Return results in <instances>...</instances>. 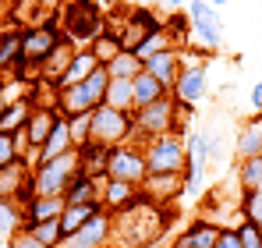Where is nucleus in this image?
<instances>
[{"label": "nucleus", "mask_w": 262, "mask_h": 248, "mask_svg": "<svg viewBox=\"0 0 262 248\" xmlns=\"http://www.w3.org/2000/svg\"><path fill=\"white\" fill-rule=\"evenodd\" d=\"M259 153H262V114L252 117V121H241L237 135H234V156H237V163L252 160Z\"/></svg>", "instance_id": "18"}, {"label": "nucleus", "mask_w": 262, "mask_h": 248, "mask_svg": "<svg viewBox=\"0 0 262 248\" xmlns=\"http://www.w3.org/2000/svg\"><path fill=\"white\" fill-rule=\"evenodd\" d=\"M213 248H241V238H237V227H223Z\"/></svg>", "instance_id": "44"}, {"label": "nucleus", "mask_w": 262, "mask_h": 248, "mask_svg": "<svg viewBox=\"0 0 262 248\" xmlns=\"http://www.w3.org/2000/svg\"><path fill=\"white\" fill-rule=\"evenodd\" d=\"M32 117V103L29 99H18V103H7V110L0 114V131L4 135H14L18 128H25Z\"/></svg>", "instance_id": "31"}, {"label": "nucleus", "mask_w": 262, "mask_h": 248, "mask_svg": "<svg viewBox=\"0 0 262 248\" xmlns=\"http://www.w3.org/2000/svg\"><path fill=\"white\" fill-rule=\"evenodd\" d=\"M43 248H64V234H60V220H46V223H32L25 227Z\"/></svg>", "instance_id": "35"}, {"label": "nucleus", "mask_w": 262, "mask_h": 248, "mask_svg": "<svg viewBox=\"0 0 262 248\" xmlns=\"http://www.w3.org/2000/svg\"><path fill=\"white\" fill-rule=\"evenodd\" d=\"M57 117H60L57 107H32V117H29V124H25V131H29V146H32V160H36V153L46 146V138H50V131H53Z\"/></svg>", "instance_id": "16"}, {"label": "nucleus", "mask_w": 262, "mask_h": 248, "mask_svg": "<svg viewBox=\"0 0 262 248\" xmlns=\"http://www.w3.org/2000/svg\"><path fill=\"white\" fill-rule=\"evenodd\" d=\"M7 248H43V245H39L29 231H18L14 238H7Z\"/></svg>", "instance_id": "45"}, {"label": "nucleus", "mask_w": 262, "mask_h": 248, "mask_svg": "<svg viewBox=\"0 0 262 248\" xmlns=\"http://www.w3.org/2000/svg\"><path fill=\"white\" fill-rule=\"evenodd\" d=\"M0 248H7V238H0Z\"/></svg>", "instance_id": "51"}, {"label": "nucleus", "mask_w": 262, "mask_h": 248, "mask_svg": "<svg viewBox=\"0 0 262 248\" xmlns=\"http://www.w3.org/2000/svg\"><path fill=\"white\" fill-rule=\"evenodd\" d=\"M206 131H209V163H223V156H227L223 128H206Z\"/></svg>", "instance_id": "42"}, {"label": "nucleus", "mask_w": 262, "mask_h": 248, "mask_svg": "<svg viewBox=\"0 0 262 248\" xmlns=\"http://www.w3.org/2000/svg\"><path fill=\"white\" fill-rule=\"evenodd\" d=\"M145 174H149V167H145V153H142V146L124 142V146H114V149H110V160H106V177H110V181L142 184ZM106 177H103V181H106Z\"/></svg>", "instance_id": "9"}, {"label": "nucleus", "mask_w": 262, "mask_h": 248, "mask_svg": "<svg viewBox=\"0 0 262 248\" xmlns=\"http://www.w3.org/2000/svg\"><path fill=\"white\" fill-rule=\"evenodd\" d=\"M237 238H241V248H262V227L252 223V220H241L237 223Z\"/></svg>", "instance_id": "41"}, {"label": "nucleus", "mask_w": 262, "mask_h": 248, "mask_svg": "<svg viewBox=\"0 0 262 248\" xmlns=\"http://www.w3.org/2000/svg\"><path fill=\"white\" fill-rule=\"evenodd\" d=\"M142 184H128V181H103V192H99V202L106 213H121V209H131L135 202H142Z\"/></svg>", "instance_id": "14"}, {"label": "nucleus", "mask_w": 262, "mask_h": 248, "mask_svg": "<svg viewBox=\"0 0 262 248\" xmlns=\"http://www.w3.org/2000/svg\"><path fill=\"white\" fill-rule=\"evenodd\" d=\"M259 156H262V153H259Z\"/></svg>", "instance_id": "53"}, {"label": "nucleus", "mask_w": 262, "mask_h": 248, "mask_svg": "<svg viewBox=\"0 0 262 248\" xmlns=\"http://www.w3.org/2000/svg\"><path fill=\"white\" fill-rule=\"evenodd\" d=\"M29 174H32V160H14L11 167H0V199L4 202H14L18 192L25 188Z\"/></svg>", "instance_id": "19"}, {"label": "nucleus", "mask_w": 262, "mask_h": 248, "mask_svg": "<svg viewBox=\"0 0 262 248\" xmlns=\"http://www.w3.org/2000/svg\"><path fill=\"white\" fill-rule=\"evenodd\" d=\"M75 174H78V149L68 156H57L50 163H36L32 167V188H36V195H46V199H64Z\"/></svg>", "instance_id": "6"}, {"label": "nucleus", "mask_w": 262, "mask_h": 248, "mask_svg": "<svg viewBox=\"0 0 262 248\" xmlns=\"http://www.w3.org/2000/svg\"><path fill=\"white\" fill-rule=\"evenodd\" d=\"M106 89H110V71H106V68H96L85 82L68 85V89H57V110H60L64 117L92 114L96 107L106 103Z\"/></svg>", "instance_id": "2"}, {"label": "nucleus", "mask_w": 262, "mask_h": 248, "mask_svg": "<svg viewBox=\"0 0 262 248\" xmlns=\"http://www.w3.org/2000/svg\"><path fill=\"white\" fill-rule=\"evenodd\" d=\"M142 195H145V202H152V206L174 202V199L184 195V174H145Z\"/></svg>", "instance_id": "13"}, {"label": "nucleus", "mask_w": 262, "mask_h": 248, "mask_svg": "<svg viewBox=\"0 0 262 248\" xmlns=\"http://www.w3.org/2000/svg\"><path fill=\"white\" fill-rule=\"evenodd\" d=\"M92 142L96 146H124V142H138L135 138V114L128 110H114V107H96L92 110Z\"/></svg>", "instance_id": "4"}, {"label": "nucleus", "mask_w": 262, "mask_h": 248, "mask_svg": "<svg viewBox=\"0 0 262 248\" xmlns=\"http://www.w3.org/2000/svg\"><path fill=\"white\" fill-rule=\"evenodd\" d=\"M237 213H241V220H252L262 227V192H241Z\"/></svg>", "instance_id": "39"}, {"label": "nucleus", "mask_w": 262, "mask_h": 248, "mask_svg": "<svg viewBox=\"0 0 262 248\" xmlns=\"http://www.w3.org/2000/svg\"><path fill=\"white\" fill-rule=\"evenodd\" d=\"M89 50H92V57H96V60H99L103 68H106V64H110V60H114V57H117V53H121L124 46H121V39H117V32H110V29H106V32H103L99 39L92 43Z\"/></svg>", "instance_id": "37"}, {"label": "nucleus", "mask_w": 262, "mask_h": 248, "mask_svg": "<svg viewBox=\"0 0 262 248\" xmlns=\"http://www.w3.org/2000/svg\"><path fill=\"white\" fill-rule=\"evenodd\" d=\"M106 71H110V78H131V82H135V78L142 75V60H138L131 50H121V53L106 64Z\"/></svg>", "instance_id": "33"}, {"label": "nucleus", "mask_w": 262, "mask_h": 248, "mask_svg": "<svg viewBox=\"0 0 262 248\" xmlns=\"http://www.w3.org/2000/svg\"><path fill=\"white\" fill-rule=\"evenodd\" d=\"M106 107L114 110H135V82L131 78H110V89H106Z\"/></svg>", "instance_id": "29"}, {"label": "nucleus", "mask_w": 262, "mask_h": 248, "mask_svg": "<svg viewBox=\"0 0 262 248\" xmlns=\"http://www.w3.org/2000/svg\"><path fill=\"white\" fill-rule=\"evenodd\" d=\"M60 213H64V199H46V195H36L29 206H25V227H32V223H46V220H60Z\"/></svg>", "instance_id": "25"}, {"label": "nucleus", "mask_w": 262, "mask_h": 248, "mask_svg": "<svg viewBox=\"0 0 262 248\" xmlns=\"http://www.w3.org/2000/svg\"><path fill=\"white\" fill-rule=\"evenodd\" d=\"M99 192H103V181L99 177H89V174H75L68 192H64V206H85V202H99Z\"/></svg>", "instance_id": "20"}, {"label": "nucleus", "mask_w": 262, "mask_h": 248, "mask_svg": "<svg viewBox=\"0 0 262 248\" xmlns=\"http://www.w3.org/2000/svg\"><path fill=\"white\" fill-rule=\"evenodd\" d=\"M142 71H149L152 78L160 85H167V89H174L177 75H181V50H163V53H156V57H149L145 64H142Z\"/></svg>", "instance_id": "17"}, {"label": "nucleus", "mask_w": 262, "mask_h": 248, "mask_svg": "<svg viewBox=\"0 0 262 248\" xmlns=\"http://www.w3.org/2000/svg\"><path fill=\"white\" fill-rule=\"evenodd\" d=\"M75 50H78V46H71V43L64 39V43H60V46H57V50H53V53L43 60V64H39V78H43V82H50V85H57L64 75H68V64H71Z\"/></svg>", "instance_id": "21"}, {"label": "nucleus", "mask_w": 262, "mask_h": 248, "mask_svg": "<svg viewBox=\"0 0 262 248\" xmlns=\"http://www.w3.org/2000/svg\"><path fill=\"white\" fill-rule=\"evenodd\" d=\"M167 248H195V245H191V238H188V231H177V234H174V241H170Z\"/></svg>", "instance_id": "46"}, {"label": "nucleus", "mask_w": 262, "mask_h": 248, "mask_svg": "<svg viewBox=\"0 0 262 248\" xmlns=\"http://www.w3.org/2000/svg\"><path fill=\"white\" fill-rule=\"evenodd\" d=\"M188 18H191V43L199 53H216L223 46V18L216 7H209L206 0H191L188 4Z\"/></svg>", "instance_id": "5"}, {"label": "nucleus", "mask_w": 262, "mask_h": 248, "mask_svg": "<svg viewBox=\"0 0 262 248\" xmlns=\"http://www.w3.org/2000/svg\"><path fill=\"white\" fill-rule=\"evenodd\" d=\"M170 89L167 85H160L149 71H142L138 78H135V110H142V107H149V103H156V99H163Z\"/></svg>", "instance_id": "27"}, {"label": "nucleus", "mask_w": 262, "mask_h": 248, "mask_svg": "<svg viewBox=\"0 0 262 248\" xmlns=\"http://www.w3.org/2000/svg\"><path fill=\"white\" fill-rule=\"evenodd\" d=\"M96 4H103V7H114V4H121V0H96Z\"/></svg>", "instance_id": "48"}, {"label": "nucleus", "mask_w": 262, "mask_h": 248, "mask_svg": "<svg viewBox=\"0 0 262 248\" xmlns=\"http://www.w3.org/2000/svg\"><path fill=\"white\" fill-rule=\"evenodd\" d=\"M96 68H103L96 57H92V50H75V57H71V64H68V75L57 82V89H68V85H78V82H85L89 75L96 71Z\"/></svg>", "instance_id": "22"}, {"label": "nucleus", "mask_w": 262, "mask_h": 248, "mask_svg": "<svg viewBox=\"0 0 262 248\" xmlns=\"http://www.w3.org/2000/svg\"><path fill=\"white\" fill-rule=\"evenodd\" d=\"M103 209V202H85V206H64L60 213V234H64V241L71 238V234H78L82 227H85L89 220L96 216Z\"/></svg>", "instance_id": "23"}, {"label": "nucleus", "mask_w": 262, "mask_h": 248, "mask_svg": "<svg viewBox=\"0 0 262 248\" xmlns=\"http://www.w3.org/2000/svg\"><path fill=\"white\" fill-rule=\"evenodd\" d=\"M184 231H188V238H191V245H195V248H213L223 227L213 223V220H206V216H199V220H195V223H188Z\"/></svg>", "instance_id": "32"}, {"label": "nucleus", "mask_w": 262, "mask_h": 248, "mask_svg": "<svg viewBox=\"0 0 262 248\" xmlns=\"http://www.w3.org/2000/svg\"><path fill=\"white\" fill-rule=\"evenodd\" d=\"M163 29H167V36H170V43L177 50H184L191 43V18H188V11H170L163 18Z\"/></svg>", "instance_id": "28"}, {"label": "nucleus", "mask_w": 262, "mask_h": 248, "mask_svg": "<svg viewBox=\"0 0 262 248\" xmlns=\"http://www.w3.org/2000/svg\"><path fill=\"white\" fill-rule=\"evenodd\" d=\"M170 46H174V43H170V36H167V29H160V32H149L145 39L138 43L135 57H138V60L145 64L149 57H156V53H163V50H170ZM174 50H177V46H174Z\"/></svg>", "instance_id": "36"}, {"label": "nucleus", "mask_w": 262, "mask_h": 248, "mask_svg": "<svg viewBox=\"0 0 262 248\" xmlns=\"http://www.w3.org/2000/svg\"><path fill=\"white\" fill-rule=\"evenodd\" d=\"M149 4H156V0H149Z\"/></svg>", "instance_id": "52"}, {"label": "nucleus", "mask_w": 262, "mask_h": 248, "mask_svg": "<svg viewBox=\"0 0 262 248\" xmlns=\"http://www.w3.org/2000/svg\"><path fill=\"white\" fill-rule=\"evenodd\" d=\"M4 110H7V99H4V92H0V114H4Z\"/></svg>", "instance_id": "49"}, {"label": "nucleus", "mask_w": 262, "mask_h": 248, "mask_svg": "<svg viewBox=\"0 0 262 248\" xmlns=\"http://www.w3.org/2000/svg\"><path fill=\"white\" fill-rule=\"evenodd\" d=\"M135 114V138L138 142H149V138H160V135H184V124L177 117V99L167 92L163 99H156V103H149V107H142V110H131Z\"/></svg>", "instance_id": "3"}, {"label": "nucleus", "mask_w": 262, "mask_h": 248, "mask_svg": "<svg viewBox=\"0 0 262 248\" xmlns=\"http://www.w3.org/2000/svg\"><path fill=\"white\" fill-rule=\"evenodd\" d=\"M68 153H75V142H71V128H68V117L60 114L57 124H53V131H50V138H46V146L36 153V163H50V160H57V156H68Z\"/></svg>", "instance_id": "15"}, {"label": "nucleus", "mask_w": 262, "mask_h": 248, "mask_svg": "<svg viewBox=\"0 0 262 248\" xmlns=\"http://www.w3.org/2000/svg\"><path fill=\"white\" fill-rule=\"evenodd\" d=\"M252 110H255V114H262V82L252 85Z\"/></svg>", "instance_id": "47"}, {"label": "nucleus", "mask_w": 262, "mask_h": 248, "mask_svg": "<svg viewBox=\"0 0 262 248\" xmlns=\"http://www.w3.org/2000/svg\"><path fill=\"white\" fill-rule=\"evenodd\" d=\"M206 4H209V7H220V4H227V0H206Z\"/></svg>", "instance_id": "50"}, {"label": "nucleus", "mask_w": 262, "mask_h": 248, "mask_svg": "<svg viewBox=\"0 0 262 248\" xmlns=\"http://www.w3.org/2000/svg\"><path fill=\"white\" fill-rule=\"evenodd\" d=\"M170 96H174L181 107L195 110V107H199V103L209 96V75H206V60L181 68V75H177V82H174V89H170Z\"/></svg>", "instance_id": "11"}, {"label": "nucleus", "mask_w": 262, "mask_h": 248, "mask_svg": "<svg viewBox=\"0 0 262 248\" xmlns=\"http://www.w3.org/2000/svg\"><path fill=\"white\" fill-rule=\"evenodd\" d=\"M106 160H110V149L106 146H96V142H89L78 149V170L89 174V177H106Z\"/></svg>", "instance_id": "24"}, {"label": "nucleus", "mask_w": 262, "mask_h": 248, "mask_svg": "<svg viewBox=\"0 0 262 248\" xmlns=\"http://www.w3.org/2000/svg\"><path fill=\"white\" fill-rule=\"evenodd\" d=\"M14 160H21L18 149H14V135H4L0 131V167H11Z\"/></svg>", "instance_id": "43"}, {"label": "nucleus", "mask_w": 262, "mask_h": 248, "mask_svg": "<svg viewBox=\"0 0 262 248\" xmlns=\"http://www.w3.org/2000/svg\"><path fill=\"white\" fill-rule=\"evenodd\" d=\"M142 153L149 174H184V135L177 131L142 142Z\"/></svg>", "instance_id": "7"}, {"label": "nucleus", "mask_w": 262, "mask_h": 248, "mask_svg": "<svg viewBox=\"0 0 262 248\" xmlns=\"http://www.w3.org/2000/svg\"><path fill=\"white\" fill-rule=\"evenodd\" d=\"M237 184H241V192H262V156L237 163Z\"/></svg>", "instance_id": "34"}, {"label": "nucleus", "mask_w": 262, "mask_h": 248, "mask_svg": "<svg viewBox=\"0 0 262 248\" xmlns=\"http://www.w3.org/2000/svg\"><path fill=\"white\" fill-rule=\"evenodd\" d=\"M60 43H64V32H60L57 22H53V25H29V29L21 32V57H18V64H21V68H39ZM18 64H14V68H18ZM14 68H11V71H14Z\"/></svg>", "instance_id": "8"}, {"label": "nucleus", "mask_w": 262, "mask_h": 248, "mask_svg": "<svg viewBox=\"0 0 262 248\" xmlns=\"http://www.w3.org/2000/svg\"><path fill=\"white\" fill-rule=\"evenodd\" d=\"M21 32L25 29H4L0 32V75H11V68L21 57Z\"/></svg>", "instance_id": "26"}, {"label": "nucleus", "mask_w": 262, "mask_h": 248, "mask_svg": "<svg viewBox=\"0 0 262 248\" xmlns=\"http://www.w3.org/2000/svg\"><path fill=\"white\" fill-rule=\"evenodd\" d=\"M110 241H114V213L99 209L78 234H71L64 241V248H106Z\"/></svg>", "instance_id": "12"}, {"label": "nucleus", "mask_w": 262, "mask_h": 248, "mask_svg": "<svg viewBox=\"0 0 262 248\" xmlns=\"http://www.w3.org/2000/svg\"><path fill=\"white\" fill-rule=\"evenodd\" d=\"M60 32L64 39L78 50H85L106 32V22H103V11L96 0H64V22H60Z\"/></svg>", "instance_id": "1"}, {"label": "nucleus", "mask_w": 262, "mask_h": 248, "mask_svg": "<svg viewBox=\"0 0 262 248\" xmlns=\"http://www.w3.org/2000/svg\"><path fill=\"white\" fill-rule=\"evenodd\" d=\"M128 18L135 25H142L145 32H160V29H163V18H156L152 7H128Z\"/></svg>", "instance_id": "40"}, {"label": "nucleus", "mask_w": 262, "mask_h": 248, "mask_svg": "<svg viewBox=\"0 0 262 248\" xmlns=\"http://www.w3.org/2000/svg\"><path fill=\"white\" fill-rule=\"evenodd\" d=\"M25 206L18 202H4L0 199V238H14L18 231H25Z\"/></svg>", "instance_id": "30"}, {"label": "nucleus", "mask_w": 262, "mask_h": 248, "mask_svg": "<svg viewBox=\"0 0 262 248\" xmlns=\"http://www.w3.org/2000/svg\"><path fill=\"white\" fill-rule=\"evenodd\" d=\"M206 167H209V131L202 128V131L184 135V195L202 188Z\"/></svg>", "instance_id": "10"}, {"label": "nucleus", "mask_w": 262, "mask_h": 248, "mask_svg": "<svg viewBox=\"0 0 262 248\" xmlns=\"http://www.w3.org/2000/svg\"><path fill=\"white\" fill-rule=\"evenodd\" d=\"M68 128H71V142H75V149H82V146L92 142V114L68 117Z\"/></svg>", "instance_id": "38"}]
</instances>
